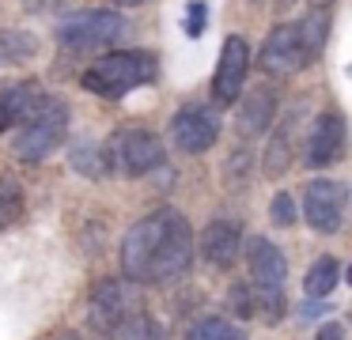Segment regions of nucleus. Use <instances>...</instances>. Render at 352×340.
Here are the masks:
<instances>
[{"mask_svg": "<svg viewBox=\"0 0 352 340\" xmlns=\"http://www.w3.org/2000/svg\"><path fill=\"white\" fill-rule=\"evenodd\" d=\"M228 310L235 314V321H250V317H254V287L250 284H231Z\"/></svg>", "mask_w": 352, "mask_h": 340, "instance_id": "393cba45", "label": "nucleus"}, {"mask_svg": "<svg viewBox=\"0 0 352 340\" xmlns=\"http://www.w3.org/2000/svg\"><path fill=\"white\" fill-rule=\"evenodd\" d=\"M129 314H133V302H129V291H125L122 280H99L91 287V299H87V321H91V329L114 332Z\"/></svg>", "mask_w": 352, "mask_h": 340, "instance_id": "f8f14e48", "label": "nucleus"}, {"mask_svg": "<svg viewBox=\"0 0 352 340\" xmlns=\"http://www.w3.org/2000/svg\"><path fill=\"white\" fill-rule=\"evenodd\" d=\"M314 340H344V325H337V321H326V325H318V332H314Z\"/></svg>", "mask_w": 352, "mask_h": 340, "instance_id": "c85d7f7f", "label": "nucleus"}, {"mask_svg": "<svg viewBox=\"0 0 352 340\" xmlns=\"http://www.w3.org/2000/svg\"><path fill=\"white\" fill-rule=\"evenodd\" d=\"M208 8H205V0H190L186 4V34L190 38H201L205 34V27H208Z\"/></svg>", "mask_w": 352, "mask_h": 340, "instance_id": "bb28decb", "label": "nucleus"}, {"mask_svg": "<svg viewBox=\"0 0 352 340\" xmlns=\"http://www.w3.org/2000/svg\"><path fill=\"white\" fill-rule=\"evenodd\" d=\"M125 34V15L110 8H87L72 12L57 23V42L69 53H107Z\"/></svg>", "mask_w": 352, "mask_h": 340, "instance_id": "20e7f679", "label": "nucleus"}, {"mask_svg": "<svg viewBox=\"0 0 352 340\" xmlns=\"http://www.w3.org/2000/svg\"><path fill=\"white\" fill-rule=\"evenodd\" d=\"M193 249H201V261L212 269H231L243 249V227L235 219H208L201 234H193Z\"/></svg>", "mask_w": 352, "mask_h": 340, "instance_id": "9b49d317", "label": "nucleus"}, {"mask_svg": "<svg viewBox=\"0 0 352 340\" xmlns=\"http://www.w3.org/2000/svg\"><path fill=\"white\" fill-rule=\"evenodd\" d=\"M186 340H246V329L231 317H201L190 325Z\"/></svg>", "mask_w": 352, "mask_h": 340, "instance_id": "5701e85b", "label": "nucleus"}, {"mask_svg": "<svg viewBox=\"0 0 352 340\" xmlns=\"http://www.w3.org/2000/svg\"><path fill=\"white\" fill-rule=\"evenodd\" d=\"M102 151H107L110 174H122V178H144L167 163V144L148 128H118L102 144Z\"/></svg>", "mask_w": 352, "mask_h": 340, "instance_id": "39448f33", "label": "nucleus"}, {"mask_svg": "<svg viewBox=\"0 0 352 340\" xmlns=\"http://www.w3.org/2000/svg\"><path fill=\"white\" fill-rule=\"evenodd\" d=\"M296 136H299V110H292L280 125L273 128L265 151H261V170L265 178H284L292 170V148H296Z\"/></svg>", "mask_w": 352, "mask_h": 340, "instance_id": "2eb2a0df", "label": "nucleus"}, {"mask_svg": "<svg viewBox=\"0 0 352 340\" xmlns=\"http://www.w3.org/2000/svg\"><path fill=\"white\" fill-rule=\"evenodd\" d=\"M65 0H23V8L31 15H46V12H57V8H61Z\"/></svg>", "mask_w": 352, "mask_h": 340, "instance_id": "cd10ccee", "label": "nucleus"}, {"mask_svg": "<svg viewBox=\"0 0 352 340\" xmlns=\"http://www.w3.org/2000/svg\"><path fill=\"white\" fill-rule=\"evenodd\" d=\"M344 117L337 110H322L311 125V136H307V151H303V163L311 170H326V166L341 163L344 159Z\"/></svg>", "mask_w": 352, "mask_h": 340, "instance_id": "9d476101", "label": "nucleus"}, {"mask_svg": "<svg viewBox=\"0 0 352 340\" xmlns=\"http://www.w3.org/2000/svg\"><path fill=\"white\" fill-rule=\"evenodd\" d=\"M235 102H239L235 125L246 140H258V136H265L273 128V121H276V91L273 87H254L246 95H239Z\"/></svg>", "mask_w": 352, "mask_h": 340, "instance_id": "4468645a", "label": "nucleus"}, {"mask_svg": "<svg viewBox=\"0 0 352 340\" xmlns=\"http://www.w3.org/2000/svg\"><path fill=\"white\" fill-rule=\"evenodd\" d=\"M193 227L178 208H155L125 231L122 272L133 284H175L193 264Z\"/></svg>", "mask_w": 352, "mask_h": 340, "instance_id": "f257e3e1", "label": "nucleus"}, {"mask_svg": "<svg viewBox=\"0 0 352 340\" xmlns=\"http://www.w3.org/2000/svg\"><path fill=\"white\" fill-rule=\"evenodd\" d=\"M269 219H273V227H292L299 219V208L296 201H292V193H276L273 204H269Z\"/></svg>", "mask_w": 352, "mask_h": 340, "instance_id": "a878e982", "label": "nucleus"}, {"mask_svg": "<svg viewBox=\"0 0 352 340\" xmlns=\"http://www.w3.org/2000/svg\"><path fill=\"white\" fill-rule=\"evenodd\" d=\"M258 4H261V0H258Z\"/></svg>", "mask_w": 352, "mask_h": 340, "instance_id": "72a5a7b5", "label": "nucleus"}, {"mask_svg": "<svg viewBox=\"0 0 352 340\" xmlns=\"http://www.w3.org/2000/svg\"><path fill=\"white\" fill-rule=\"evenodd\" d=\"M337 280H341V261H337V257H329V253L318 257V261L307 269V276H303L307 299H326V295H333Z\"/></svg>", "mask_w": 352, "mask_h": 340, "instance_id": "aec40b11", "label": "nucleus"}, {"mask_svg": "<svg viewBox=\"0 0 352 340\" xmlns=\"http://www.w3.org/2000/svg\"><path fill=\"white\" fill-rule=\"evenodd\" d=\"M69 121H72L69 102L46 91V98L31 110V117L16 128L12 151H16L23 163H42V159H50L65 140H69Z\"/></svg>", "mask_w": 352, "mask_h": 340, "instance_id": "7ed1b4c3", "label": "nucleus"}, {"mask_svg": "<svg viewBox=\"0 0 352 340\" xmlns=\"http://www.w3.org/2000/svg\"><path fill=\"white\" fill-rule=\"evenodd\" d=\"M258 68L265 76H276V80L307 68V53H303V42H299L296 23H276L269 30V38L261 42V53H258Z\"/></svg>", "mask_w": 352, "mask_h": 340, "instance_id": "1a4fd4ad", "label": "nucleus"}, {"mask_svg": "<svg viewBox=\"0 0 352 340\" xmlns=\"http://www.w3.org/2000/svg\"><path fill=\"white\" fill-rule=\"evenodd\" d=\"M118 4H140V0H118Z\"/></svg>", "mask_w": 352, "mask_h": 340, "instance_id": "7c9ffc66", "label": "nucleus"}, {"mask_svg": "<svg viewBox=\"0 0 352 340\" xmlns=\"http://www.w3.org/2000/svg\"><path fill=\"white\" fill-rule=\"evenodd\" d=\"M23 181H19L16 170H0V231H8L12 223H19L23 216Z\"/></svg>", "mask_w": 352, "mask_h": 340, "instance_id": "6ab92c4d", "label": "nucleus"}, {"mask_svg": "<svg viewBox=\"0 0 352 340\" xmlns=\"http://www.w3.org/2000/svg\"><path fill=\"white\" fill-rule=\"evenodd\" d=\"M155 76H160V60L152 49H118L91 60L80 76V83L99 98H125L129 91L155 83Z\"/></svg>", "mask_w": 352, "mask_h": 340, "instance_id": "f03ea898", "label": "nucleus"}, {"mask_svg": "<svg viewBox=\"0 0 352 340\" xmlns=\"http://www.w3.org/2000/svg\"><path fill=\"white\" fill-rule=\"evenodd\" d=\"M65 340H80V337H65Z\"/></svg>", "mask_w": 352, "mask_h": 340, "instance_id": "473e14b6", "label": "nucleus"}, {"mask_svg": "<svg viewBox=\"0 0 352 340\" xmlns=\"http://www.w3.org/2000/svg\"><path fill=\"white\" fill-rule=\"evenodd\" d=\"M246 72H250V45L243 34H228L220 45V60L212 72V98L216 106H231L246 87Z\"/></svg>", "mask_w": 352, "mask_h": 340, "instance_id": "6e6552de", "label": "nucleus"}, {"mask_svg": "<svg viewBox=\"0 0 352 340\" xmlns=\"http://www.w3.org/2000/svg\"><path fill=\"white\" fill-rule=\"evenodd\" d=\"M333 0H311V8H329Z\"/></svg>", "mask_w": 352, "mask_h": 340, "instance_id": "c756f323", "label": "nucleus"}, {"mask_svg": "<svg viewBox=\"0 0 352 340\" xmlns=\"http://www.w3.org/2000/svg\"><path fill=\"white\" fill-rule=\"evenodd\" d=\"M110 337H114V340H170L167 329H163L152 314H144V310H133V314L125 317Z\"/></svg>", "mask_w": 352, "mask_h": 340, "instance_id": "4be33fe9", "label": "nucleus"}, {"mask_svg": "<svg viewBox=\"0 0 352 340\" xmlns=\"http://www.w3.org/2000/svg\"><path fill=\"white\" fill-rule=\"evenodd\" d=\"M42 49L38 34L31 30H16V27H4L0 30V68H16V65H27L34 60Z\"/></svg>", "mask_w": 352, "mask_h": 340, "instance_id": "f3484780", "label": "nucleus"}, {"mask_svg": "<svg viewBox=\"0 0 352 340\" xmlns=\"http://www.w3.org/2000/svg\"><path fill=\"white\" fill-rule=\"evenodd\" d=\"M254 287V317H261L265 325H280L288 314V299H284V287Z\"/></svg>", "mask_w": 352, "mask_h": 340, "instance_id": "b1692460", "label": "nucleus"}, {"mask_svg": "<svg viewBox=\"0 0 352 340\" xmlns=\"http://www.w3.org/2000/svg\"><path fill=\"white\" fill-rule=\"evenodd\" d=\"M220 140V110L208 102H186L170 117V144L182 155H201Z\"/></svg>", "mask_w": 352, "mask_h": 340, "instance_id": "423d86ee", "label": "nucleus"}, {"mask_svg": "<svg viewBox=\"0 0 352 340\" xmlns=\"http://www.w3.org/2000/svg\"><path fill=\"white\" fill-rule=\"evenodd\" d=\"M46 98V91L38 87L34 80H23V83H12V87L0 91V133H8V128H19L31 110Z\"/></svg>", "mask_w": 352, "mask_h": 340, "instance_id": "dca6fc26", "label": "nucleus"}, {"mask_svg": "<svg viewBox=\"0 0 352 340\" xmlns=\"http://www.w3.org/2000/svg\"><path fill=\"white\" fill-rule=\"evenodd\" d=\"M299 27V42H303V53H307V65L322 57L326 49V38H329V8H311L303 19L296 23Z\"/></svg>", "mask_w": 352, "mask_h": 340, "instance_id": "a211bd4d", "label": "nucleus"}, {"mask_svg": "<svg viewBox=\"0 0 352 340\" xmlns=\"http://www.w3.org/2000/svg\"><path fill=\"white\" fill-rule=\"evenodd\" d=\"M276 4H280V8H288V4H292V0H276Z\"/></svg>", "mask_w": 352, "mask_h": 340, "instance_id": "2f4dec72", "label": "nucleus"}, {"mask_svg": "<svg viewBox=\"0 0 352 340\" xmlns=\"http://www.w3.org/2000/svg\"><path fill=\"white\" fill-rule=\"evenodd\" d=\"M246 269H250V284L284 287V280H288V257L265 234H254V238H246Z\"/></svg>", "mask_w": 352, "mask_h": 340, "instance_id": "ddd939ff", "label": "nucleus"}, {"mask_svg": "<svg viewBox=\"0 0 352 340\" xmlns=\"http://www.w3.org/2000/svg\"><path fill=\"white\" fill-rule=\"evenodd\" d=\"M349 189L333 178H314L303 189V219L314 234H337L344 227Z\"/></svg>", "mask_w": 352, "mask_h": 340, "instance_id": "0eeeda50", "label": "nucleus"}, {"mask_svg": "<svg viewBox=\"0 0 352 340\" xmlns=\"http://www.w3.org/2000/svg\"><path fill=\"white\" fill-rule=\"evenodd\" d=\"M69 163L76 174H84V178L99 181V178H110V163H107V151H102V144H76V148L69 151Z\"/></svg>", "mask_w": 352, "mask_h": 340, "instance_id": "412c9836", "label": "nucleus"}]
</instances>
